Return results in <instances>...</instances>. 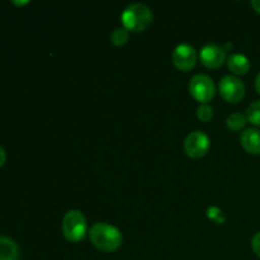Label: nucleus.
Returning a JSON list of instances; mask_svg holds the SVG:
<instances>
[{
	"instance_id": "obj_1",
	"label": "nucleus",
	"mask_w": 260,
	"mask_h": 260,
	"mask_svg": "<svg viewBox=\"0 0 260 260\" xmlns=\"http://www.w3.org/2000/svg\"><path fill=\"white\" fill-rule=\"evenodd\" d=\"M89 238L93 245L104 253L116 251L122 244L121 231L106 222L94 223L89 230Z\"/></svg>"
},
{
	"instance_id": "obj_2",
	"label": "nucleus",
	"mask_w": 260,
	"mask_h": 260,
	"mask_svg": "<svg viewBox=\"0 0 260 260\" xmlns=\"http://www.w3.org/2000/svg\"><path fill=\"white\" fill-rule=\"evenodd\" d=\"M123 27L131 32H142L152 23V12L147 5L135 3L128 5L121 15Z\"/></svg>"
},
{
	"instance_id": "obj_3",
	"label": "nucleus",
	"mask_w": 260,
	"mask_h": 260,
	"mask_svg": "<svg viewBox=\"0 0 260 260\" xmlns=\"http://www.w3.org/2000/svg\"><path fill=\"white\" fill-rule=\"evenodd\" d=\"M63 236L71 243H79L88 234L86 218L81 211L70 210L65 213L62 220Z\"/></svg>"
},
{
	"instance_id": "obj_4",
	"label": "nucleus",
	"mask_w": 260,
	"mask_h": 260,
	"mask_svg": "<svg viewBox=\"0 0 260 260\" xmlns=\"http://www.w3.org/2000/svg\"><path fill=\"white\" fill-rule=\"evenodd\" d=\"M189 91L201 104L207 103L215 96L216 86L213 80L205 74H197L189 81Z\"/></svg>"
},
{
	"instance_id": "obj_5",
	"label": "nucleus",
	"mask_w": 260,
	"mask_h": 260,
	"mask_svg": "<svg viewBox=\"0 0 260 260\" xmlns=\"http://www.w3.org/2000/svg\"><path fill=\"white\" fill-rule=\"evenodd\" d=\"M218 90H220L221 96L230 103H238L245 95L244 83L240 79L233 75H226L221 79Z\"/></svg>"
},
{
	"instance_id": "obj_6",
	"label": "nucleus",
	"mask_w": 260,
	"mask_h": 260,
	"mask_svg": "<svg viewBox=\"0 0 260 260\" xmlns=\"http://www.w3.org/2000/svg\"><path fill=\"white\" fill-rule=\"evenodd\" d=\"M210 149V139L202 131H194L187 136L184 141L185 154L193 159L205 156Z\"/></svg>"
},
{
	"instance_id": "obj_7",
	"label": "nucleus",
	"mask_w": 260,
	"mask_h": 260,
	"mask_svg": "<svg viewBox=\"0 0 260 260\" xmlns=\"http://www.w3.org/2000/svg\"><path fill=\"white\" fill-rule=\"evenodd\" d=\"M172 60L175 68L182 71H188L196 66V62H197V52H196L193 46L188 45V43H182V45L177 46L174 48Z\"/></svg>"
},
{
	"instance_id": "obj_8",
	"label": "nucleus",
	"mask_w": 260,
	"mask_h": 260,
	"mask_svg": "<svg viewBox=\"0 0 260 260\" xmlns=\"http://www.w3.org/2000/svg\"><path fill=\"white\" fill-rule=\"evenodd\" d=\"M201 61L208 69H218L226 60L225 48L215 43H208L201 48Z\"/></svg>"
},
{
	"instance_id": "obj_9",
	"label": "nucleus",
	"mask_w": 260,
	"mask_h": 260,
	"mask_svg": "<svg viewBox=\"0 0 260 260\" xmlns=\"http://www.w3.org/2000/svg\"><path fill=\"white\" fill-rule=\"evenodd\" d=\"M241 146L253 155H260V129L248 128L240 136Z\"/></svg>"
},
{
	"instance_id": "obj_10",
	"label": "nucleus",
	"mask_w": 260,
	"mask_h": 260,
	"mask_svg": "<svg viewBox=\"0 0 260 260\" xmlns=\"http://www.w3.org/2000/svg\"><path fill=\"white\" fill-rule=\"evenodd\" d=\"M228 66L234 74L238 75H245L250 70V61L246 56L241 53H233L228 58Z\"/></svg>"
},
{
	"instance_id": "obj_11",
	"label": "nucleus",
	"mask_w": 260,
	"mask_h": 260,
	"mask_svg": "<svg viewBox=\"0 0 260 260\" xmlns=\"http://www.w3.org/2000/svg\"><path fill=\"white\" fill-rule=\"evenodd\" d=\"M19 248L12 239L0 236V260H18Z\"/></svg>"
},
{
	"instance_id": "obj_12",
	"label": "nucleus",
	"mask_w": 260,
	"mask_h": 260,
	"mask_svg": "<svg viewBox=\"0 0 260 260\" xmlns=\"http://www.w3.org/2000/svg\"><path fill=\"white\" fill-rule=\"evenodd\" d=\"M246 122H248V118L243 113H231L226 118V124L231 131H240L245 126Z\"/></svg>"
},
{
	"instance_id": "obj_13",
	"label": "nucleus",
	"mask_w": 260,
	"mask_h": 260,
	"mask_svg": "<svg viewBox=\"0 0 260 260\" xmlns=\"http://www.w3.org/2000/svg\"><path fill=\"white\" fill-rule=\"evenodd\" d=\"M246 118L254 126L260 127V101H255L246 109Z\"/></svg>"
},
{
	"instance_id": "obj_14",
	"label": "nucleus",
	"mask_w": 260,
	"mask_h": 260,
	"mask_svg": "<svg viewBox=\"0 0 260 260\" xmlns=\"http://www.w3.org/2000/svg\"><path fill=\"white\" fill-rule=\"evenodd\" d=\"M128 30L124 27L122 28H116L113 32L111 33V42L114 46H123L126 45L127 41H128Z\"/></svg>"
},
{
	"instance_id": "obj_15",
	"label": "nucleus",
	"mask_w": 260,
	"mask_h": 260,
	"mask_svg": "<svg viewBox=\"0 0 260 260\" xmlns=\"http://www.w3.org/2000/svg\"><path fill=\"white\" fill-rule=\"evenodd\" d=\"M197 116L201 121L210 122L213 117V108L207 103H203L198 107Z\"/></svg>"
},
{
	"instance_id": "obj_16",
	"label": "nucleus",
	"mask_w": 260,
	"mask_h": 260,
	"mask_svg": "<svg viewBox=\"0 0 260 260\" xmlns=\"http://www.w3.org/2000/svg\"><path fill=\"white\" fill-rule=\"evenodd\" d=\"M251 249H253L254 254L260 258V233L255 234L254 238L251 239Z\"/></svg>"
},
{
	"instance_id": "obj_17",
	"label": "nucleus",
	"mask_w": 260,
	"mask_h": 260,
	"mask_svg": "<svg viewBox=\"0 0 260 260\" xmlns=\"http://www.w3.org/2000/svg\"><path fill=\"white\" fill-rule=\"evenodd\" d=\"M210 212H213V215H208V217L212 218V220L217 221V222H223V217H221L222 216V212H221V210H218V208L216 207H211Z\"/></svg>"
},
{
	"instance_id": "obj_18",
	"label": "nucleus",
	"mask_w": 260,
	"mask_h": 260,
	"mask_svg": "<svg viewBox=\"0 0 260 260\" xmlns=\"http://www.w3.org/2000/svg\"><path fill=\"white\" fill-rule=\"evenodd\" d=\"M5 160H7V154H5V150L0 146V167L4 164Z\"/></svg>"
},
{
	"instance_id": "obj_19",
	"label": "nucleus",
	"mask_w": 260,
	"mask_h": 260,
	"mask_svg": "<svg viewBox=\"0 0 260 260\" xmlns=\"http://www.w3.org/2000/svg\"><path fill=\"white\" fill-rule=\"evenodd\" d=\"M251 7L254 8V10H255L256 13L260 14V0H253V2H251Z\"/></svg>"
},
{
	"instance_id": "obj_20",
	"label": "nucleus",
	"mask_w": 260,
	"mask_h": 260,
	"mask_svg": "<svg viewBox=\"0 0 260 260\" xmlns=\"http://www.w3.org/2000/svg\"><path fill=\"white\" fill-rule=\"evenodd\" d=\"M255 89H256V91L260 94V73L258 74V76H256V79H255Z\"/></svg>"
},
{
	"instance_id": "obj_21",
	"label": "nucleus",
	"mask_w": 260,
	"mask_h": 260,
	"mask_svg": "<svg viewBox=\"0 0 260 260\" xmlns=\"http://www.w3.org/2000/svg\"><path fill=\"white\" fill-rule=\"evenodd\" d=\"M13 4L14 5H25V4H28V2H13Z\"/></svg>"
}]
</instances>
